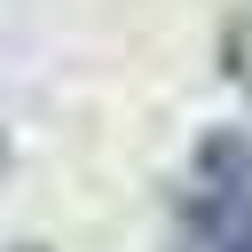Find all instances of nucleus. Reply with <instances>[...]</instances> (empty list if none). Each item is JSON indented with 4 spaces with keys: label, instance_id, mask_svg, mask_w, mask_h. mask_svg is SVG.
<instances>
[{
    "label": "nucleus",
    "instance_id": "obj_1",
    "mask_svg": "<svg viewBox=\"0 0 252 252\" xmlns=\"http://www.w3.org/2000/svg\"><path fill=\"white\" fill-rule=\"evenodd\" d=\"M165 252H252V134L220 126L197 142L181 197H173Z\"/></svg>",
    "mask_w": 252,
    "mask_h": 252
},
{
    "label": "nucleus",
    "instance_id": "obj_2",
    "mask_svg": "<svg viewBox=\"0 0 252 252\" xmlns=\"http://www.w3.org/2000/svg\"><path fill=\"white\" fill-rule=\"evenodd\" d=\"M220 71H228V87L252 102V8L228 16V32H220Z\"/></svg>",
    "mask_w": 252,
    "mask_h": 252
},
{
    "label": "nucleus",
    "instance_id": "obj_3",
    "mask_svg": "<svg viewBox=\"0 0 252 252\" xmlns=\"http://www.w3.org/2000/svg\"><path fill=\"white\" fill-rule=\"evenodd\" d=\"M0 165H8V142H0Z\"/></svg>",
    "mask_w": 252,
    "mask_h": 252
}]
</instances>
